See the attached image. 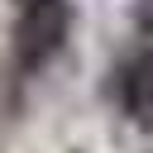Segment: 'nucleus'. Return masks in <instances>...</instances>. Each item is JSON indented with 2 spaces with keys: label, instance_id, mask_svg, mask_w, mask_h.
Wrapping results in <instances>:
<instances>
[{
  "label": "nucleus",
  "instance_id": "1",
  "mask_svg": "<svg viewBox=\"0 0 153 153\" xmlns=\"http://www.w3.org/2000/svg\"><path fill=\"white\" fill-rule=\"evenodd\" d=\"M72 29V5L67 0H19V19H14V62L24 72L48 67Z\"/></svg>",
  "mask_w": 153,
  "mask_h": 153
},
{
  "label": "nucleus",
  "instance_id": "2",
  "mask_svg": "<svg viewBox=\"0 0 153 153\" xmlns=\"http://www.w3.org/2000/svg\"><path fill=\"white\" fill-rule=\"evenodd\" d=\"M124 105H129L134 120L153 124V62H139V67L129 72V81H124Z\"/></svg>",
  "mask_w": 153,
  "mask_h": 153
},
{
  "label": "nucleus",
  "instance_id": "3",
  "mask_svg": "<svg viewBox=\"0 0 153 153\" xmlns=\"http://www.w3.org/2000/svg\"><path fill=\"white\" fill-rule=\"evenodd\" d=\"M139 24H143V33H153V0L139 5Z\"/></svg>",
  "mask_w": 153,
  "mask_h": 153
}]
</instances>
